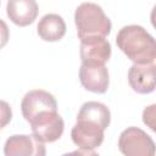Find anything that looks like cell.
Instances as JSON below:
<instances>
[{
  "mask_svg": "<svg viewBox=\"0 0 156 156\" xmlns=\"http://www.w3.org/2000/svg\"><path fill=\"white\" fill-rule=\"evenodd\" d=\"M79 80L83 88L95 94H104L108 89V69L105 65L82 63L79 68Z\"/></svg>",
  "mask_w": 156,
  "mask_h": 156,
  "instance_id": "8",
  "label": "cell"
},
{
  "mask_svg": "<svg viewBox=\"0 0 156 156\" xmlns=\"http://www.w3.org/2000/svg\"><path fill=\"white\" fill-rule=\"evenodd\" d=\"M155 107L156 105H150L143 111V122L147 124L149 128L154 132L156 130L155 129Z\"/></svg>",
  "mask_w": 156,
  "mask_h": 156,
  "instance_id": "15",
  "label": "cell"
},
{
  "mask_svg": "<svg viewBox=\"0 0 156 156\" xmlns=\"http://www.w3.org/2000/svg\"><path fill=\"white\" fill-rule=\"evenodd\" d=\"M74 23L79 39L95 35L107 37L112 28V23L102 7L94 2H83L76 9Z\"/></svg>",
  "mask_w": 156,
  "mask_h": 156,
  "instance_id": "2",
  "label": "cell"
},
{
  "mask_svg": "<svg viewBox=\"0 0 156 156\" xmlns=\"http://www.w3.org/2000/svg\"><path fill=\"white\" fill-rule=\"evenodd\" d=\"M37 32L44 41H58L66 34V23L61 16L48 13L40 18Z\"/></svg>",
  "mask_w": 156,
  "mask_h": 156,
  "instance_id": "12",
  "label": "cell"
},
{
  "mask_svg": "<svg viewBox=\"0 0 156 156\" xmlns=\"http://www.w3.org/2000/svg\"><path fill=\"white\" fill-rule=\"evenodd\" d=\"M155 62L134 63L128 71V83L138 94H150L155 90Z\"/></svg>",
  "mask_w": 156,
  "mask_h": 156,
  "instance_id": "10",
  "label": "cell"
},
{
  "mask_svg": "<svg viewBox=\"0 0 156 156\" xmlns=\"http://www.w3.org/2000/svg\"><path fill=\"white\" fill-rule=\"evenodd\" d=\"M116 44L118 49L134 63L155 62V39L141 26L129 24L121 28L116 37Z\"/></svg>",
  "mask_w": 156,
  "mask_h": 156,
  "instance_id": "1",
  "label": "cell"
},
{
  "mask_svg": "<svg viewBox=\"0 0 156 156\" xmlns=\"http://www.w3.org/2000/svg\"><path fill=\"white\" fill-rule=\"evenodd\" d=\"M77 119H85L99 124L104 130L110 126L111 122V112L108 107L98 101H88L84 102L78 111Z\"/></svg>",
  "mask_w": 156,
  "mask_h": 156,
  "instance_id": "13",
  "label": "cell"
},
{
  "mask_svg": "<svg viewBox=\"0 0 156 156\" xmlns=\"http://www.w3.org/2000/svg\"><path fill=\"white\" fill-rule=\"evenodd\" d=\"M118 149L126 156H154L155 143L138 127H128L119 134Z\"/></svg>",
  "mask_w": 156,
  "mask_h": 156,
  "instance_id": "4",
  "label": "cell"
},
{
  "mask_svg": "<svg viewBox=\"0 0 156 156\" xmlns=\"http://www.w3.org/2000/svg\"><path fill=\"white\" fill-rule=\"evenodd\" d=\"M0 4H1V0H0Z\"/></svg>",
  "mask_w": 156,
  "mask_h": 156,
  "instance_id": "17",
  "label": "cell"
},
{
  "mask_svg": "<svg viewBox=\"0 0 156 156\" xmlns=\"http://www.w3.org/2000/svg\"><path fill=\"white\" fill-rule=\"evenodd\" d=\"M4 154L6 156H43L45 146L33 135L15 134L6 140Z\"/></svg>",
  "mask_w": 156,
  "mask_h": 156,
  "instance_id": "9",
  "label": "cell"
},
{
  "mask_svg": "<svg viewBox=\"0 0 156 156\" xmlns=\"http://www.w3.org/2000/svg\"><path fill=\"white\" fill-rule=\"evenodd\" d=\"M9 38H10V29L6 22L0 18V49H2L7 44Z\"/></svg>",
  "mask_w": 156,
  "mask_h": 156,
  "instance_id": "16",
  "label": "cell"
},
{
  "mask_svg": "<svg viewBox=\"0 0 156 156\" xmlns=\"http://www.w3.org/2000/svg\"><path fill=\"white\" fill-rule=\"evenodd\" d=\"M22 116L27 122L44 111H57V102L52 94L41 89L28 91L21 102Z\"/></svg>",
  "mask_w": 156,
  "mask_h": 156,
  "instance_id": "6",
  "label": "cell"
},
{
  "mask_svg": "<svg viewBox=\"0 0 156 156\" xmlns=\"http://www.w3.org/2000/svg\"><path fill=\"white\" fill-rule=\"evenodd\" d=\"M39 7L35 0H9L6 5L7 17L18 27L32 24L38 17Z\"/></svg>",
  "mask_w": 156,
  "mask_h": 156,
  "instance_id": "11",
  "label": "cell"
},
{
  "mask_svg": "<svg viewBox=\"0 0 156 156\" xmlns=\"http://www.w3.org/2000/svg\"><path fill=\"white\" fill-rule=\"evenodd\" d=\"M11 118H12L11 106L6 101L0 100V128L6 127L11 122Z\"/></svg>",
  "mask_w": 156,
  "mask_h": 156,
  "instance_id": "14",
  "label": "cell"
},
{
  "mask_svg": "<svg viewBox=\"0 0 156 156\" xmlns=\"http://www.w3.org/2000/svg\"><path fill=\"white\" fill-rule=\"evenodd\" d=\"M79 56L82 63L105 65L111 57V44L106 37H88L80 39Z\"/></svg>",
  "mask_w": 156,
  "mask_h": 156,
  "instance_id": "7",
  "label": "cell"
},
{
  "mask_svg": "<svg viewBox=\"0 0 156 156\" xmlns=\"http://www.w3.org/2000/svg\"><path fill=\"white\" fill-rule=\"evenodd\" d=\"M104 129L90 121L77 119V123L71 130V138L74 145L80 150L94 151L104 141Z\"/></svg>",
  "mask_w": 156,
  "mask_h": 156,
  "instance_id": "5",
  "label": "cell"
},
{
  "mask_svg": "<svg viewBox=\"0 0 156 156\" xmlns=\"http://www.w3.org/2000/svg\"><path fill=\"white\" fill-rule=\"evenodd\" d=\"M28 123L32 128V135L43 144L58 140L65 129V122L57 111H44Z\"/></svg>",
  "mask_w": 156,
  "mask_h": 156,
  "instance_id": "3",
  "label": "cell"
}]
</instances>
